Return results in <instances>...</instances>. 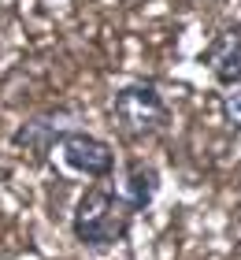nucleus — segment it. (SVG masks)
<instances>
[{
    "instance_id": "obj_1",
    "label": "nucleus",
    "mask_w": 241,
    "mask_h": 260,
    "mask_svg": "<svg viewBox=\"0 0 241 260\" xmlns=\"http://www.w3.org/2000/svg\"><path fill=\"white\" fill-rule=\"evenodd\" d=\"M156 193V171L130 164L112 186H93L75 208V238L82 245H112L126 234L130 216L149 208Z\"/></svg>"
},
{
    "instance_id": "obj_3",
    "label": "nucleus",
    "mask_w": 241,
    "mask_h": 260,
    "mask_svg": "<svg viewBox=\"0 0 241 260\" xmlns=\"http://www.w3.org/2000/svg\"><path fill=\"white\" fill-rule=\"evenodd\" d=\"M59 145H63V160L67 168L75 171H86L93 179H104V175H112L115 168V152L108 141L86 134V130H67L63 138H59Z\"/></svg>"
},
{
    "instance_id": "obj_4",
    "label": "nucleus",
    "mask_w": 241,
    "mask_h": 260,
    "mask_svg": "<svg viewBox=\"0 0 241 260\" xmlns=\"http://www.w3.org/2000/svg\"><path fill=\"white\" fill-rule=\"evenodd\" d=\"M200 63L212 71L223 86L241 82V22H226V26L208 41V49L200 52Z\"/></svg>"
},
{
    "instance_id": "obj_2",
    "label": "nucleus",
    "mask_w": 241,
    "mask_h": 260,
    "mask_svg": "<svg viewBox=\"0 0 241 260\" xmlns=\"http://www.w3.org/2000/svg\"><path fill=\"white\" fill-rule=\"evenodd\" d=\"M115 126L126 138H149L167 126V101L152 82H134L115 93Z\"/></svg>"
},
{
    "instance_id": "obj_5",
    "label": "nucleus",
    "mask_w": 241,
    "mask_h": 260,
    "mask_svg": "<svg viewBox=\"0 0 241 260\" xmlns=\"http://www.w3.org/2000/svg\"><path fill=\"white\" fill-rule=\"evenodd\" d=\"M223 119L230 126H241V82H234L223 97Z\"/></svg>"
}]
</instances>
